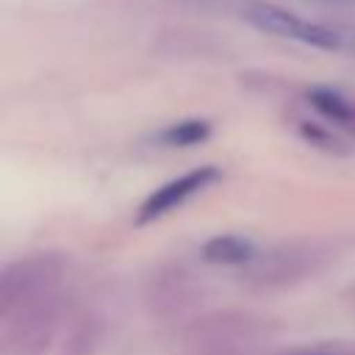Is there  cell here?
Wrapping results in <instances>:
<instances>
[{
  "label": "cell",
  "mask_w": 355,
  "mask_h": 355,
  "mask_svg": "<svg viewBox=\"0 0 355 355\" xmlns=\"http://www.w3.org/2000/svg\"><path fill=\"white\" fill-rule=\"evenodd\" d=\"M308 103L327 119L336 122L338 128L355 133V100L341 94L338 89H327V86H316L308 92Z\"/></svg>",
  "instance_id": "obj_5"
},
{
  "label": "cell",
  "mask_w": 355,
  "mask_h": 355,
  "mask_svg": "<svg viewBox=\"0 0 355 355\" xmlns=\"http://www.w3.org/2000/svg\"><path fill=\"white\" fill-rule=\"evenodd\" d=\"M247 327H250L247 319H227V316L208 319V324H202V330H197V338L191 344L208 355L239 352L241 347H247L244 341H250Z\"/></svg>",
  "instance_id": "obj_4"
},
{
  "label": "cell",
  "mask_w": 355,
  "mask_h": 355,
  "mask_svg": "<svg viewBox=\"0 0 355 355\" xmlns=\"http://www.w3.org/2000/svg\"><path fill=\"white\" fill-rule=\"evenodd\" d=\"M241 17L272 36L280 39H294L319 50H330V53H355V28H338V25H324V22H308L302 17H294L291 11L272 6V3H247L241 8Z\"/></svg>",
  "instance_id": "obj_1"
},
{
  "label": "cell",
  "mask_w": 355,
  "mask_h": 355,
  "mask_svg": "<svg viewBox=\"0 0 355 355\" xmlns=\"http://www.w3.org/2000/svg\"><path fill=\"white\" fill-rule=\"evenodd\" d=\"M313 3H327V6H355V0H313Z\"/></svg>",
  "instance_id": "obj_9"
},
{
  "label": "cell",
  "mask_w": 355,
  "mask_h": 355,
  "mask_svg": "<svg viewBox=\"0 0 355 355\" xmlns=\"http://www.w3.org/2000/svg\"><path fill=\"white\" fill-rule=\"evenodd\" d=\"M216 178H219V172H216L214 166H197V169H191V172H186V175H180V178H175V180L158 186V189L141 202L136 222H139V225H147V222H153V219H158V216H164V214L180 208L189 197H194L197 191H202V189H205L208 183H214Z\"/></svg>",
  "instance_id": "obj_3"
},
{
  "label": "cell",
  "mask_w": 355,
  "mask_h": 355,
  "mask_svg": "<svg viewBox=\"0 0 355 355\" xmlns=\"http://www.w3.org/2000/svg\"><path fill=\"white\" fill-rule=\"evenodd\" d=\"M150 302H155L158 313H161V305L169 302V313H178L183 305L191 302V291H189V280L186 275L178 269L166 277H153V291H150Z\"/></svg>",
  "instance_id": "obj_7"
},
{
  "label": "cell",
  "mask_w": 355,
  "mask_h": 355,
  "mask_svg": "<svg viewBox=\"0 0 355 355\" xmlns=\"http://www.w3.org/2000/svg\"><path fill=\"white\" fill-rule=\"evenodd\" d=\"M55 280H58V263L50 255L11 263L0 280L3 313L8 316V313H17L22 308L50 300Z\"/></svg>",
  "instance_id": "obj_2"
},
{
  "label": "cell",
  "mask_w": 355,
  "mask_h": 355,
  "mask_svg": "<svg viewBox=\"0 0 355 355\" xmlns=\"http://www.w3.org/2000/svg\"><path fill=\"white\" fill-rule=\"evenodd\" d=\"M202 258L211 261V263H227V266H236V263H247L255 258V247L252 241L241 239V236H233V233H225V236H214L202 244Z\"/></svg>",
  "instance_id": "obj_6"
},
{
  "label": "cell",
  "mask_w": 355,
  "mask_h": 355,
  "mask_svg": "<svg viewBox=\"0 0 355 355\" xmlns=\"http://www.w3.org/2000/svg\"><path fill=\"white\" fill-rule=\"evenodd\" d=\"M208 136H211V125L205 119H183V122H175L166 130H161L158 139L169 147H191V144L205 141Z\"/></svg>",
  "instance_id": "obj_8"
}]
</instances>
